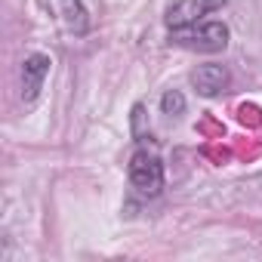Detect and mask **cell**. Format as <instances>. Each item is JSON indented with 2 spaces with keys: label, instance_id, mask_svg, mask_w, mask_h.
Returning a JSON list of instances; mask_svg holds the SVG:
<instances>
[{
  "label": "cell",
  "instance_id": "6da1fadb",
  "mask_svg": "<svg viewBox=\"0 0 262 262\" xmlns=\"http://www.w3.org/2000/svg\"><path fill=\"white\" fill-rule=\"evenodd\" d=\"M129 185L142 198H158L164 191V161L155 148H136L129 158Z\"/></svg>",
  "mask_w": 262,
  "mask_h": 262
},
{
  "label": "cell",
  "instance_id": "7a4b0ae2",
  "mask_svg": "<svg viewBox=\"0 0 262 262\" xmlns=\"http://www.w3.org/2000/svg\"><path fill=\"white\" fill-rule=\"evenodd\" d=\"M170 43L185 47V50H198V53H219L228 47V25L198 22L188 28H176V31H170Z\"/></svg>",
  "mask_w": 262,
  "mask_h": 262
},
{
  "label": "cell",
  "instance_id": "3957f363",
  "mask_svg": "<svg viewBox=\"0 0 262 262\" xmlns=\"http://www.w3.org/2000/svg\"><path fill=\"white\" fill-rule=\"evenodd\" d=\"M222 7H225V0H176V4L167 10V28L176 31V28L198 25L207 13L222 10Z\"/></svg>",
  "mask_w": 262,
  "mask_h": 262
},
{
  "label": "cell",
  "instance_id": "277c9868",
  "mask_svg": "<svg viewBox=\"0 0 262 262\" xmlns=\"http://www.w3.org/2000/svg\"><path fill=\"white\" fill-rule=\"evenodd\" d=\"M50 68H53V59H50L47 53H31V56H25V62H22V102H25V105H34V102H37Z\"/></svg>",
  "mask_w": 262,
  "mask_h": 262
},
{
  "label": "cell",
  "instance_id": "5b68a950",
  "mask_svg": "<svg viewBox=\"0 0 262 262\" xmlns=\"http://www.w3.org/2000/svg\"><path fill=\"white\" fill-rule=\"evenodd\" d=\"M191 83H194V90H198L201 96H219L222 90H228L231 74H228L225 65L210 62V65H201V68L191 71Z\"/></svg>",
  "mask_w": 262,
  "mask_h": 262
},
{
  "label": "cell",
  "instance_id": "8992f818",
  "mask_svg": "<svg viewBox=\"0 0 262 262\" xmlns=\"http://www.w3.org/2000/svg\"><path fill=\"white\" fill-rule=\"evenodd\" d=\"M59 7H62V19H65V25H68L74 34H83V31L90 28L83 0H59Z\"/></svg>",
  "mask_w": 262,
  "mask_h": 262
},
{
  "label": "cell",
  "instance_id": "52a82bcc",
  "mask_svg": "<svg viewBox=\"0 0 262 262\" xmlns=\"http://www.w3.org/2000/svg\"><path fill=\"white\" fill-rule=\"evenodd\" d=\"M161 111H164L167 117H179V114H185V96H182L179 90H167V93L161 96Z\"/></svg>",
  "mask_w": 262,
  "mask_h": 262
}]
</instances>
